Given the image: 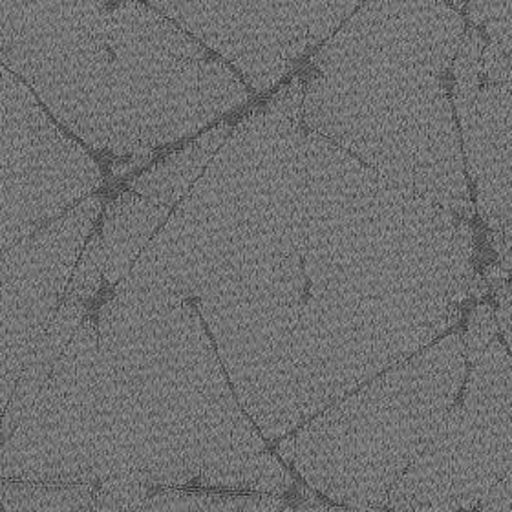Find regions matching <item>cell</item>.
I'll return each instance as SVG.
<instances>
[{"label": "cell", "instance_id": "cell-1", "mask_svg": "<svg viewBox=\"0 0 512 512\" xmlns=\"http://www.w3.org/2000/svg\"><path fill=\"white\" fill-rule=\"evenodd\" d=\"M304 86L231 130L116 286L194 300L266 441L439 341L474 286L467 220L302 127Z\"/></svg>", "mask_w": 512, "mask_h": 512}, {"label": "cell", "instance_id": "cell-2", "mask_svg": "<svg viewBox=\"0 0 512 512\" xmlns=\"http://www.w3.org/2000/svg\"><path fill=\"white\" fill-rule=\"evenodd\" d=\"M94 481L284 496L288 465L240 405L189 300L116 288L88 377Z\"/></svg>", "mask_w": 512, "mask_h": 512}, {"label": "cell", "instance_id": "cell-3", "mask_svg": "<svg viewBox=\"0 0 512 512\" xmlns=\"http://www.w3.org/2000/svg\"><path fill=\"white\" fill-rule=\"evenodd\" d=\"M465 24L445 0H368L313 59L302 123L388 182L476 213L447 94Z\"/></svg>", "mask_w": 512, "mask_h": 512}, {"label": "cell", "instance_id": "cell-4", "mask_svg": "<svg viewBox=\"0 0 512 512\" xmlns=\"http://www.w3.org/2000/svg\"><path fill=\"white\" fill-rule=\"evenodd\" d=\"M52 116L92 149L149 156L242 107V77L141 0L0 50Z\"/></svg>", "mask_w": 512, "mask_h": 512}, {"label": "cell", "instance_id": "cell-5", "mask_svg": "<svg viewBox=\"0 0 512 512\" xmlns=\"http://www.w3.org/2000/svg\"><path fill=\"white\" fill-rule=\"evenodd\" d=\"M467 346L454 331L278 441L277 456L335 505L381 511L456 405Z\"/></svg>", "mask_w": 512, "mask_h": 512}, {"label": "cell", "instance_id": "cell-6", "mask_svg": "<svg viewBox=\"0 0 512 512\" xmlns=\"http://www.w3.org/2000/svg\"><path fill=\"white\" fill-rule=\"evenodd\" d=\"M467 377L456 405L388 494L394 512H470L512 469V357L489 304L463 333Z\"/></svg>", "mask_w": 512, "mask_h": 512}, {"label": "cell", "instance_id": "cell-7", "mask_svg": "<svg viewBox=\"0 0 512 512\" xmlns=\"http://www.w3.org/2000/svg\"><path fill=\"white\" fill-rule=\"evenodd\" d=\"M101 182L94 158L0 64V255L74 209Z\"/></svg>", "mask_w": 512, "mask_h": 512}, {"label": "cell", "instance_id": "cell-8", "mask_svg": "<svg viewBox=\"0 0 512 512\" xmlns=\"http://www.w3.org/2000/svg\"><path fill=\"white\" fill-rule=\"evenodd\" d=\"M99 214L101 198L88 196L0 255V428L22 370L63 302Z\"/></svg>", "mask_w": 512, "mask_h": 512}, {"label": "cell", "instance_id": "cell-9", "mask_svg": "<svg viewBox=\"0 0 512 512\" xmlns=\"http://www.w3.org/2000/svg\"><path fill=\"white\" fill-rule=\"evenodd\" d=\"M452 66V103L474 207L491 229L512 238V57L474 26L463 33Z\"/></svg>", "mask_w": 512, "mask_h": 512}, {"label": "cell", "instance_id": "cell-10", "mask_svg": "<svg viewBox=\"0 0 512 512\" xmlns=\"http://www.w3.org/2000/svg\"><path fill=\"white\" fill-rule=\"evenodd\" d=\"M222 57L258 94L282 81L308 44V0H147Z\"/></svg>", "mask_w": 512, "mask_h": 512}, {"label": "cell", "instance_id": "cell-11", "mask_svg": "<svg viewBox=\"0 0 512 512\" xmlns=\"http://www.w3.org/2000/svg\"><path fill=\"white\" fill-rule=\"evenodd\" d=\"M171 213V207L150 202L134 191L123 192L108 203L99 235L103 246V277L110 286H118L127 277Z\"/></svg>", "mask_w": 512, "mask_h": 512}, {"label": "cell", "instance_id": "cell-12", "mask_svg": "<svg viewBox=\"0 0 512 512\" xmlns=\"http://www.w3.org/2000/svg\"><path fill=\"white\" fill-rule=\"evenodd\" d=\"M86 313L88 311H86L85 302L64 297L59 310L55 313L54 320L50 322L48 330L44 331L37 348L33 350L30 361L24 366L21 379L15 386V392L11 395L10 405L4 414V421L0 428L4 439L19 427V423L30 412L35 397L39 395L44 383L54 372L55 364L61 359L64 350L68 348L75 331L85 319Z\"/></svg>", "mask_w": 512, "mask_h": 512}, {"label": "cell", "instance_id": "cell-13", "mask_svg": "<svg viewBox=\"0 0 512 512\" xmlns=\"http://www.w3.org/2000/svg\"><path fill=\"white\" fill-rule=\"evenodd\" d=\"M231 130L233 128L227 123L207 130L200 138L172 152L171 156L163 158L160 163L150 167L149 171L139 174L136 180L130 182V191L172 209L191 191L192 185L202 176L214 154L229 138Z\"/></svg>", "mask_w": 512, "mask_h": 512}, {"label": "cell", "instance_id": "cell-14", "mask_svg": "<svg viewBox=\"0 0 512 512\" xmlns=\"http://www.w3.org/2000/svg\"><path fill=\"white\" fill-rule=\"evenodd\" d=\"M112 0H0V50L39 33L92 21Z\"/></svg>", "mask_w": 512, "mask_h": 512}, {"label": "cell", "instance_id": "cell-15", "mask_svg": "<svg viewBox=\"0 0 512 512\" xmlns=\"http://www.w3.org/2000/svg\"><path fill=\"white\" fill-rule=\"evenodd\" d=\"M128 512H295L282 496L256 492L158 489Z\"/></svg>", "mask_w": 512, "mask_h": 512}, {"label": "cell", "instance_id": "cell-16", "mask_svg": "<svg viewBox=\"0 0 512 512\" xmlns=\"http://www.w3.org/2000/svg\"><path fill=\"white\" fill-rule=\"evenodd\" d=\"M96 483H30L0 480L4 512H96Z\"/></svg>", "mask_w": 512, "mask_h": 512}, {"label": "cell", "instance_id": "cell-17", "mask_svg": "<svg viewBox=\"0 0 512 512\" xmlns=\"http://www.w3.org/2000/svg\"><path fill=\"white\" fill-rule=\"evenodd\" d=\"M469 17L489 43L512 57V0H469Z\"/></svg>", "mask_w": 512, "mask_h": 512}, {"label": "cell", "instance_id": "cell-18", "mask_svg": "<svg viewBox=\"0 0 512 512\" xmlns=\"http://www.w3.org/2000/svg\"><path fill=\"white\" fill-rule=\"evenodd\" d=\"M103 280V246L101 235L94 233L86 240L85 249L75 264L74 273L68 282L64 297L88 304L101 288Z\"/></svg>", "mask_w": 512, "mask_h": 512}, {"label": "cell", "instance_id": "cell-19", "mask_svg": "<svg viewBox=\"0 0 512 512\" xmlns=\"http://www.w3.org/2000/svg\"><path fill=\"white\" fill-rule=\"evenodd\" d=\"M364 0H308V44L319 46L339 32Z\"/></svg>", "mask_w": 512, "mask_h": 512}, {"label": "cell", "instance_id": "cell-20", "mask_svg": "<svg viewBox=\"0 0 512 512\" xmlns=\"http://www.w3.org/2000/svg\"><path fill=\"white\" fill-rule=\"evenodd\" d=\"M152 487L141 481L112 478L99 481L94 489L96 512H128L150 496Z\"/></svg>", "mask_w": 512, "mask_h": 512}, {"label": "cell", "instance_id": "cell-21", "mask_svg": "<svg viewBox=\"0 0 512 512\" xmlns=\"http://www.w3.org/2000/svg\"><path fill=\"white\" fill-rule=\"evenodd\" d=\"M480 512H512V469L481 500Z\"/></svg>", "mask_w": 512, "mask_h": 512}, {"label": "cell", "instance_id": "cell-22", "mask_svg": "<svg viewBox=\"0 0 512 512\" xmlns=\"http://www.w3.org/2000/svg\"><path fill=\"white\" fill-rule=\"evenodd\" d=\"M496 300H498V308L494 310L496 324H498V330L502 331L507 352H511L512 355V282L500 289Z\"/></svg>", "mask_w": 512, "mask_h": 512}, {"label": "cell", "instance_id": "cell-23", "mask_svg": "<svg viewBox=\"0 0 512 512\" xmlns=\"http://www.w3.org/2000/svg\"><path fill=\"white\" fill-rule=\"evenodd\" d=\"M448 2H450V4H452V6H454V8H465V6H467V2H469V0H448Z\"/></svg>", "mask_w": 512, "mask_h": 512}, {"label": "cell", "instance_id": "cell-24", "mask_svg": "<svg viewBox=\"0 0 512 512\" xmlns=\"http://www.w3.org/2000/svg\"><path fill=\"white\" fill-rule=\"evenodd\" d=\"M0 512H4V511H2V507H0Z\"/></svg>", "mask_w": 512, "mask_h": 512}, {"label": "cell", "instance_id": "cell-25", "mask_svg": "<svg viewBox=\"0 0 512 512\" xmlns=\"http://www.w3.org/2000/svg\"><path fill=\"white\" fill-rule=\"evenodd\" d=\"M377 512H381V511H377ZM390 512H394V511H390Z\"/></svg>", "mask_w": 512, "mask_h": 512}]
</instances>
